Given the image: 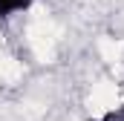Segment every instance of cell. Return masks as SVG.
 <instances>
[{
	"mask_svg": "<svg viewBox=\"0 0 124 121\" xmlns=\"http://www.w3.org/2000/svg\"><path fill=\"white\" fill-rule=\"evenodd\" d=\"M32 0H0V17H12L17 12H26Z\"/></svg>",
	"mask_w": 124,
	"mask_h": 121,
	"instance_id": "1",
	"label": "cell"
},
{
	"mask_svg": "<svg viewBox=\"0 0 124 121\" xmlns=\"http://www.w3.org/2000/svg\"><path fill=\"white\" fill-rule=\"evenodd\" d=\"M98 121H124V104L118 107V110H110L104 118H98Z\"/></svg>",
	"mask_w": 124,
	"mask_h": 121,
	"instance_id": "2",
	"label": "cell"
}]
</instances>
